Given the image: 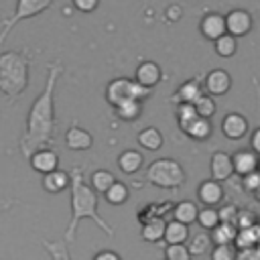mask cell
Instances as JSON below:
<instances>
[{"mask_svg": "<svg viewBox=\"0 0 260 260\" xmlns=\"http://www.w3.org/2000/svg\"><path fill=\"white\" fill-rule=\"evenodd\" d=\"M236 236H238V228H236V223H230V221H219L211 230L213 244H234Z\"/></svg>", "mask_w": 260, "mask_h": 260, "instance_id": "603a6c76", "label": "cell"}, {"mask_svg": "<svg viewBox=\"0 0 260 260\" xmlns=\"http://www.w3.org/2000/svg\"><path fill=\"white\" fill-rule=\"evenodd\" d=\"M191 252L185 244H167L165 248V260H189Z\"/></svg>", "mask_w": 260, "mask_h": 260, "instance_id": "e575fe53", "label": "cell"}, {"mask_svg": "<svg viewBox=\"0 0 260 260\" xmlns=\"http://www.w3.org/2000/svg\"><path fill=\"white\" fill-rule=\"evenodd\" d=\"M193 116H197V110H195L193 104H179V108H177V122H179V126L189 122Z\"/></svg>", "mask_w": 260, "mask_h": 260, "instance_id": "d590c367", "label": "cell"}, {"mask_svg": "<svg viewBox=\"0 0 260 260\" xmlns=\"http://www.w3.org/2000/svg\"><path fill=\"white\" fill-rule=\"evenodd\" d=\"M232 160H234V173L240 175V177H244V175H248V173H252V171L258 169L260 156L254 150H238L232 156Z\"/></svg>", "mask_w": 260, "mask_h": 260, "instance_id": "2e32d148", "label": "cell"}, {"mask_svg": "<svg viewBox=\"0 0 260 260\" xmlns=\"http://www.w3.org/2000/svg\"><path fill=\"white\" fill-rule=\"evenodd\" d=\"M73 6L79 10V12H93L98 6H100V0H71Z\"/></svg>", "mask_w": 260, "mask_h": 260, "instance_id": "f35d334b", "label": "cell"}, {"mask_svg": "<svg viewBox=\"0 0 260 260\" xmlns=\"http://www.w3.org/2000/svg\"><path fill=\"white\" fill-rule=\"evenodd\" d=\"M165 221L162 219H158V217H152V219H148L144 225H142V230H140V236H142V240H146V242H160L162 238H165Z\"/></svg>", "mask_w": 260, "mask_h": 260, "instance_id": "484cf974", "label": "cell"}, {"mask_svg": "<svg viewBox=\"0 0 260 260\" xmlns=\"http://www.w3.org/2000/svg\"><path fill=\"white\" fill-rule=\"evenodd\" d=\"M28 160H30V167H32L37 173H41V175L59 169V154H57L53 148H47V146L35 150Z\"/></svg>", "mask_w": 260, "mask_h": 260, "instance_id": "30bf717a", "label": "cell"}, {"mask_svg": "<svg viewBox=\"0 0 260 260\" xmlns=\"http://www.w3.org/2000/svg\"><path fill=\"white\" fill-rule=\"evenodd\" d=\"M59 71H61L59 67H51L45 91L35 100V104L28 112V128H26V136L22 138V152L28 158L35 150L43 148L47 142L53 140V128H55L53 89H55V81H57Z\"/></svg>", "mask_w": 260, "mask_h": 260, "instance_id": "6da1fadb", "label": "cell"}, {"mask_svg": "<svg viewBox=\"0 0 260 260\" xmlns=\"http://www.w3.org/2000/svg\"><path fill=\"white\" fill-rule=\"evenodd\" d=\"M258 171H260V160H258Z\"/></svg>", "mask_w": 260, "mask_h": 260, "instance_id": "7dc6e473", "label": "cell"}, {"mask_svg": "<svg viewBox=\"0 0 260 260\" xmlns=\"http://www.w3.org/2000/svg\"><path fill=\"white\" fill-rule=\"evenodd\" d=\"M181 14H183V8H181L179 4H171V6L165 10V16H167V20H169V22L179 20V18H181Z\"/></svg>", "mask_w": 260, "mask_h": 260, "instance_id": "b9f144b4", "label": "cell"}, {"mask_svg": "<svg viewBox=\"0 0 260 260\" xmlns=\"http://www.w3.org/2000/svg\"><path fill=\"white\" fill-rule=\"evenodd\" d=\"M91 144H93V136L79 126H71L65 132V146L69 150H87L91 148Z\"/></svg>", "mask_w": 260, "mask_h": 260, "instance_id": "5bb4252c", "label": "cell"}, {"mask_svg": "<svg viewBox=\"0 0 260 260\" xmlns=\"http://www.w3.org/2000/svg\"><path fill=\"white\" fill-rule=\"evenodd\" d=\"M248 130H250L248 120L242 114H238V112H230L221 120V132L230 140H242L248 134Z\"/></svg>", "mask_w": 260, "mask_h": 260, "instance_id": "9c48e42d", "label": "cell"}, {"mask_svg": "<svg viewBox=\"0 0 260 260\" xmlns=\"http://www.w3.org/2000/svg\"><path fill=\"white\" fill-rule=\"evenodd\" d=\"M189 260H191V258H189Z\"/></svg>", "mask_w": 260, "mask_h": 260, "instance_id": "c3c4849f", "label": "cell"}, {"mask_svg": "<svg viewBox=\"0 0 260 260\" xmlns=\"http://www.w3.org/2000/svg\"><path fill=\"white\" fill-rule=\"evenodd\" d=\"M236 260H260V250L256 246L254 248H242V250H238Z\"/></svg>", "mask_w": 260, "mask_h": 260, "instance_id": "60d3db41", "label": "cell"}, {"mask_svg": "<svg viewBox=\"0 0 260 260\" xmlns=\"http://www.w3.org/2000/svg\"><path fill=\"white\" fill-rule=\"evenodd\" d=\"M254 221H256V217H254L250 211H238L236 228H238V230H240V228H250V225H254Z\"/></svg>", "mask_w": 260, "mask_h": 260, "instance_id": "ab89813d", "label": "cell"}, {"mask_svg": "<svg viewBox=\"0 0 260 260\" xmlns=\"http://www.w3.org/2000/svg\"><path fill=\"white\" fill-rule=\"evenodd\" d=\"M146 181L160 189H177L185 183V171L173 158H156L146 169Z\"/></svg>", "mask_w": 260, "mask_h": 260, "instance_id": "277c9868", "label": "cell"}, {"mask_svg": "<svg viewBox=\"0 0 260 260\" xmlns=\"http://www.w3.org/2000/svg\"><path fill=\"white\" fill-rule=\"evenodd\" d=\"M69 185H71V175L61 169H55V171L43 175V189L47 193H61Z\"/></svg>", "mask_w": 260, "mask_h": 260, "instance_id": "e0dca14e", "label": "cell"}, {"mask_svg": "<svg viewBox=\"0 0 260 260\" xmlns=\"http://www.w3.org/2000/svg\"><path fill=\"white\" fill-rule=\"evenodd\" d=\"M26 59L18 53H4L0 57V89L8 95H18L26 87Z\"/></svg>", "mask_w": 260, "mask_h": 260, "instance_id": "3957f363", "label": "cell"}, {"mask_svg": "<svg viewBox=\"0 0 260 260\" xmlns=\"http://www.w3.org/2000/svg\"><path fill=\"white\" fill-rule=\"evenodd\" d=\"M256 248H258V250H260V238H258V244H256Z\"/></svg>", "mask_w": 260, "mask_h": 260, "instance_id": "bcb514c9", "label": "cell"}, {"mask_svg": "<svg viewBox=\"0 0 260 260\" xmlns=\"http://www.w3.org/2000/svg\"><path fill=\"white\" fill-rule=\"evenodd\" d=\"M199 32L207 41L219 39L223 32H228V28H225V14H219V12H207V14H203L201 20H199Z\"/></svg>", "mask_w": 260, "mask_h": 260, "instance_id": "ba28073f", "label": "cell"}, {"mask_svg": "<svg viewBox=\"0 0 260 260\" xmlns=\"http://www.w3.org/2000/svg\"><path fill=\"white\" fill-rule=\"evenodd\" d=\"M116 110V116L124 122H134L140 118L142 114V100H128V102H122L120 106L114 108Z\"/></svg>", "mask_w": 260, "mask_h": 260, "instance_id": "cb8c5ba5", "label": "cell"}, {"mask_svg": "<svg viewBox=\"0 0 260 260\" xmlns=\"http://www.w3.org/2000/svg\"><path fill=\"white\" fill-rule=\"evenodd\" d=\"M197 195L201 199V203L205 205H217L221 199H223V187H221V181H215V179H207L199 185L197 189Z\"/></svg>", "mask_w": 260, "mask_h": 260, "instance_id": "9a60e30c", "label": "cell"}, {"mask_svg": "<svg viewBox=\"0 0 260 260\" xmlns=\"http://www.w3.org/2000/svg\"><path fill=\"white\" fill-rule=\"evenodd\" d=\"M53 0H18L16 6V20L18 18H30L51 6Z\"/></svg>", "mask_w": 260, "mask_h": 260, "instance_id": "44dd1931", "label": "cell"}, {"mask_svg": "<svg viewBox=\"0 0 260 260\" xmlns=\"http://www.w3.org/2000/svg\"><path fill=\"white\" fill-rule=\"evenodd\" d=\"M167 244H185L189 240V228L187 223L179 221V219H173L165 225V238H162Z\"/></svg>", "mask_w": 260, "mask_h": 260, "instance_id": "d6986e66", "label": "cell"}, {"mask_svg": "<svg viewBox=\"0 0 260 260\" xmlns=\"http://www.w3.org/2000/svg\"><path fill=\"white\" fill-rule=\"evenodd\" d=\"M201 85L195 81V79H187L175 93H173V100L179 102V104H195V100L201 95Z\"/></svg>", "mask_w": 260, "mask_h": 260, "instance_id": "ffe728a7", "label": "cell"}, {"mask_svg": "<svg viewBox=\"0 0 260 260\" xmlns=\"http://www.w3.org/2000/svg\"><path fill=\"white\" fill-rule=\"evenodd\" d=\"M250 146H252V150L260 156V126L252 132V138H250Z\"/></svg>", "mask_w": 260, "mask_h": 260, "instance_id": "ee69618b", "label": "cell"}, {"mask_svg": "<svg viewBox=\"0 0 260 260\" xmlns=\"http://www.w3.org/2000/svg\"><path fill=\"white\" fill-rule=\"evenodd\" d=\"M160 75H162V71H160L158 63H154V61H142V63L136 67V71H134V79H136L140 85L150 87V89L160 81Z\"/></svg>", "mask_w": 260, "mask_h": 260, "instance_id": "4fadbf2b", "label": "cell"}, {"mask_svg": "<svg viewBox=\"0 0 260 260\" xmlns=\"http://www.w3.org/2000/svg\"><path fill=\"white\" fill-rule=\"evenodd\" d=\"M136 140H138V144H140L142 148H146V150H158V148L162 146V134H160V130L154 128V126L142 128V130L138 132Z\"/></svg>", "mask_w": 260, "mask_h": 260, "instance_id": "7402d4cb", "label": "cell"}, {"mask_svg": "<svg viewBox=\"0 0 260 260\" xmlns=\"http://www.w3.org/2000/svg\"><path fill=\"white\" fill-rule=\"evenodd\" d=\"M89 181H91V187L95 189V193H106L114 185L116 177L110 171H106V169H98V171L91 173V179Z\"/></svg>", "mask_w": 260, "mask_h": 260, "instance_id": "f1b7e54d", "label": "cell"}, {"mask_svg": "<svg viewBox=\"0 0 260 260\" xmlns=\"http://www.w3.org/2000/svg\"><path fill=\"white\" fill-rule=\"evenodd\" d=\"M219 211V219L221 221H230V223H236V217H238V207L234 205V203H225L221 209H217Z\"/></svg>", "mask_w": 260, "mask_h": 260, "instance_id": "74e56055", "label": "cell"}, {"mask_svg": "<svg viewBox=\"0 0 260 260\" xmlns=\"http://www.w3.org/2000/svg\"><path fill=\"white\" fill-rule=\"evenodd\" d=\"M213 49H215V53L219 57L228 59V57L236 55V51H238V37H234L230 32H223L219 39L213 41Z\"/></svg>", "mask_w": 260, "mask_h": 260, "instance_id": "4316f807", "label": "cell"}, {"mask_svg": "<svg viewBox=\"0 0 260 260\" xmlns=\"http://www.w3.org/2000/svg\"><path fill=\"white\" fill-rule=\"evenodd\" d=\"M254 26L252 14L244 8H234L225 14V28L234 37H246Z\"/></svg>", "mask_w": 260, "mask_h": 260, "instance_id": "8992f818", "label": "cell"}, {"mask_svg": "<svg viewBox=\"0 0 260 260\" xmlns=\"http://www.w3.org/2000/svg\"><path fill=\"white\" fill-rule=\"evenodd\" d=\"M197 213H199V207H197L193 201H189V199L179 201V203L175 205V209H173L175 219H179V221H183V223H187V225L197 219Z\"/></svg>", "mask_w": 260, "mask_h": 260, "instance_id": "83f0119b", "label": "cell"}, {"mask_svg": "<svg viewBox=\"0 0 260 260\" xmlns=\"http://www.w3.org/2000/svg\"><path fill=\"white\" fill-rule=\"evenodd\" d=\"M189 138L193 140H207L213 132V124H211V118H203V116H193L189 122H185L183 126H179Z\"/></svg>", "mask_w": 260, "mask_h": 260, "instance_id": "7c38bea8", "label": "cell"}, {"mask_svg": "<svg viewBox=\"0 0 260 260\" xmlns=\"http://www.w3.org/2000/svg\"><path fill=\"white\" fill-rule=\"evenodd\" d=\"M85 217L93 219L108 236H114V230L98 213V195H95V189L89 187L83 181L81 169H73L71 171V221H69L67 232H65V240L67 242H73L75 240V230H77L79 221L85 219Z\"/></svg>", "mask_w": 260, "mask_h": 260, "instance_id": "7a4b0ae2", "label": "cell"}, {"mask_svg": "<svg viewBox=\"0 0 260 260\" xmlns=\"http://www.w3.org/2000/svg\"><path fill=\"white\" fill-rule=\"evenodd\" d=\"M93 260H122L120 254H116L114 250H102L93 256Z\"/></svg>", "mask_w": 260, "mask_h": 260, "instance_id": "7bdbcfd3", "label": "cell"}, {"mask_svg": "<svg viewBox=\"0 0 260 260\" xmlns=\"http://www.w3.org/2000/svg\"><path fill=\"white\" fill-rule=\"evenodd\" d=\"M219 221H221V219H219V211L213 209L211 205H205V207L199 209V213H197V223H199L201 228H205V230H213Z\"/></svg>", "mask_w": 260, "mask_h": 260, "instance_id": "1f68e13d", "label": "cell"}, {"mask_svg": "<svg viewBox=\"0 0 260 260\" xmlns=\"http://www.w3.org/2000/svg\"><path fill=\"white\" fill-rule=\"evenodd\" d=\"M236 244H213L211 248V260H236Z\"/></svg>", "mask_w": 260, "mask_h": 260, "instance_id": "836d02e7", "label": "cell"}, {"mask_svg": "<svg viewBox=\"0 0 260 260\" xmlns=\"http://www.w3.org/2000/svg\"><path fill=\"white\" fill-rule=\"evenodd\" d=\"M203 89L217 98V95H225L230 89H232V75L225 71V69H211L207 75H205V83H203Z\"/></svg>", "mask_w": 260, "mask_h": 260, "instance_id": "52a82bcc", "label": "cell"}, {"mask_svg": "<svg viewBox=\"0 0 260 260\" xmlns=\"http://www.w3.org/2000/svg\"><path fill=\"white\" fill-rule=\"evenodd\" d=\"M254 195H256V199H258V201H260V187H258V189H256V191H254Z\"/></svg>", "mask_w": 260, "mask_h": 260, "instance_id": "f6af8a7d", "label": "cell"}, {"mask_svg": "<svg viewBox=\"0 0 260 260\" xmlns=\"http://www.w3.org/2000/svg\"><path fill=\"white\" fill-rule=\"evenodd\" d=\"M209 171H211V179L215 181H228L234 175V160L228 152L215 150L209 158Z\"/></svg>", "mask_w": 260, "mask_h": 260, "instance_id": "8fae6325", "label": "cell"}, {"mask_svg": "<svg viewBox=\"0 0 260 260\" xmlns=\"http://www.w3.org/2000/svg\"><path fill=\"white\" fill-rule=\"evenodd\" d=\"M104 195H106V201H108V203H112V205H122V203H126V199H128V187H126L124 183H120V181H114V185H112Z\"/></svg>", "mask_w": 260, "mask_h": 260, "instance_id": "4dcf8cb0", "label": "cell"}, {"mask_svg": "<svg viewBox=\"0 0 260 260\" xmlns=\"http://www.w3.org/2000/svg\"><path fill=\"white\" fill-rule=\"evenodd\" d=\"M193 106H195L197 114L203 118H213V114H215V102H213V95H209V93H201Z\"/></svg>", "mask_w": 260, "mask_h": 260, "instance_id": "d6a6232c", "label": "cell"}, {"mask_svg": "<svg viewBox=\"0 0 260 260\" xmlns=\"http://www.w3.org/2000/svg\"><path fill=\"white\" fill-rule=\"evenodd\" d=\"M150 91H152L150 87L140 85L136 79L116 77L106 87V102L116 108V106H120L122 102H128V100H146L150 95Z\"/></svg>", "mask_w": 260, "mask_h": 260, "instance_id": "5b68a950", "label": "cell"}, {"mask_svg": "<svg viewBox=\"0 0 260 260\" xmlns=\"http://www.w3.org/2000/svg\"><path fill=\"white\" fill-rule=\"evenodd\" d=\"M142 165H144V158H142V154H140L138 150H134V148H128V150H124V152L118 156V167H120V171L126 173V175L138 173V171L142 169Z\"/></svg>", "mask_w": 260, "mask_h": 260, "instance_id": "ac0fdd59", "label": "cell"}, {"mask_svg": "<svg viewBox=\"0 0 260 260\" xmlns=\"http://www.w3.org/2000/svg\"><path fill=\"white\" fill-rule=\"evenodd\" d=\"M258 238H260V225L254 223L250 228H240L234 244H236L238 250H242V248H254L258 244Z\"/></svg>", "mask_w": 260, "mask_h": 260, "instance_id": "d4e9b609", "label": "cell"}, {"mask_svg": "<svg viewBox=\"0 0 260 260\" xmlns=\"http://www.w3.org/2000/svg\"><path fill=\"white\" fill-rule=\"evenodd\" d=\"M242 187H244L246 191L254 193V191L260 187V171L256 169V171H252V173L244 175V177H242Z\"/></svg>", "mask_w": 260, "mask_h": 260, "instance_id": "8d00e7d4", "label": "cell"}, {"mask_svg": "<svg viewBox=\"0 0 260 260\" xmlns=\"http://www.w3.org/2000/svg\"><path fill=\"white\" fill-rule=\"evenodd\" d=\"M211 236H207V234H197V236H193L191 238V242H189V252H191V256H201V254H207V252H211Z\"/></svg>", "mask_w": 260, "mask_h": 260, "instance_id": "f546056e", "label": "cell"}]
</instances>
